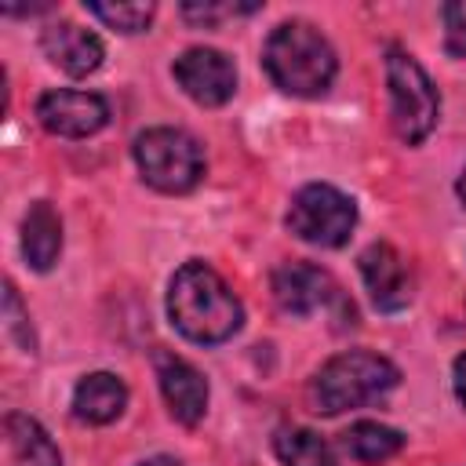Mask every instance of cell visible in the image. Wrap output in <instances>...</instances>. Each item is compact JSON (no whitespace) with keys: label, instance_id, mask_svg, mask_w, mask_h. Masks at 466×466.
<instances>
[{"label":"cell","instance_id":"obj_12","mask_svg":"<svg viewBox=\"0 0 466 466\" xmlns=\"http://www.w3.org/2000/svg\"><path fill=\"white\" fill-rule=\"evenodd\" d=\"M40 47L51 58V66H58L69 76H87L102 66V40L76 25V22H55L40 33Z\"/></svg>","mask_w":466,"mask_h":466},{"label":"cell","instance_id":"obj_7","mask_svg":"<svg viewBox=\"0 0 466 466\" xmlns=\"http://www.w3.org/2000/svg\"><path fill=\"white\" fill-rule=\"evenodd\" d=\"M269 284H273L277 306L291 317H309V313L331 309V306L353 313V306L342 299V288L331 280V273L313 262H284L273 269Z\"/></svg>","mask_w":466,"mask_h":466},{"label":"cell","instance_id":"obj_4","mask_svg":"<svg viewBox=\"0 0 466 466\" xmlns=\"http://www.w3.org/2000/svg\"><path fill=\"white\" fill-rule=\"evenodd\" d=\"M386 87H390V124L408 146H419L441 116V95L426 69L400 47L386 51Z\"/></svg>","mask_w":466,"mask_h":466},{"label":"cell","instance_id":"obj_5","mask_svg":"<svg viewBox=\"0 0 466 466\" xmlns=\"http://www.w3.org/2000/svg\"><path fill=\"white\" fill-rule=\"evenodd\" d=\"M135 164L160 193H189L204 175V153L182 127H149L135 138Z\"/></svg>","mask_w":466,"mask_h":466},{"label":"cell","instance_id":"obj_18","mask_svg":"<svg viewBox=\"0 0 466 466\" xmlns=\"http://www.w3.org/2000/svg\"><path fill=\"white\" fill-rule=\"evenodd\" d=\"M87 11L95 18H102L109 29L120 33H142L153 22V4H87Z\"/></svg>","mask_w":466,"mask_h":466},{"label":"cell","instance_id":"obj_11","mask_svg":"<svg viewBox=\"0 0 466 466\" xmlns=\"http://www.w3.org/2000/svg\"><path fill=\"white\" fill-rule=\"evenodd\" d=\"M157 379H160V393H164L171 415L182 426H197L204 419V408H208L204 375L175 353H157Z\"/></svg>","mask_w":466,"mask_h":466},{"label":"cell","instance_id":"obj_9","mask_svg":"<svg viewBox=\"0 0 466 466\" xmlns=\"http://www.w3.org/2000/svg\"><path fill=\"white\" fill-rule=\"evenodd\" d=\"M36 120L62 138H87L109 120V106L91 91H47L36 102Z\"/></svg>","mask_w":466,"mask_h":466},{"label":"cell","instance_id":"obj_3","mask_svg":"<svg viewBox=\"0 0 466 466\" xmlns=\"http://www.w3.org/2000/svg\"><path fill=\"white\" fill-rule=\"evenodd\" d=\"M397 382H400V371L393 360L368 350H350L320 364V371L309 382V404L320 415H342L350 408H364L386 397Z\"/></svg>","mask_w":466,"mask_h":466},{"label":"cell","instance_id":"obj_8","mask_svg":"<svg viewBox=\"0 0 466 466\" xmlns=\"http://www.w3.org/2000/svg\"><path fill=\"white\" fill-rule=\"evenodd\" d=\"M178 87L200 106H222L237 91V66L215 47H189L175 58Z\"/></svg>","mask_w":466,"mask_h":466},{"label":"cell","instance_id":"obj_16","mask_svg":"<svg viewBox=\"0 0 466 466\" xmlns=\"http://www.w3.org/2000/svg\"><path fill=\"white\" fill-rule=\"evenodd\" d=\"M339 444H342V451L350 455V459H357V462H382V459H390V455H397L400 448H404V437L397 433V430H390V426H382V422H353L342 437H339Z\"/></svg>","mask_w":466,"mask_h":466},{"label":"cell","instance_id":"obj_13","mask_svg":"<svg viewBox=\"0 0 466 466\" xmlns=\"http://www.w3.org/2000/svg\"><path fill=\"white\" fill-rule=\"evenodd\" d=\"M4 466H62V455L36 419L11 411L4 415Z\"/></svg>","mask_w":466,"mask_h":466},{"label":"cell","instance_id":"obj_20","mask_svg":"<svg viewBox=\"0 0 466 466\" xmlns=\"http://www.w3.org/2000/svg\"><path fill=\"white\" fill-rule=\"evenodd\" d=\"M444 44L455 58H466V0L444 4Z\"/></svg>","mask_w":466,"mask_h":466},{"label":"cell","instance_id":"obj_23","mask_svg":"<svg viewBox=\"0 0 466 466\" xmlns=\"http://www.w3.org/2000/svg\"><path fill=\"white\" fill-rule=\"evenodd\" d=\"M142 466H182L178 459H171V455H153V459H146Z\"/></svg>","mask_w":466,"mask_h":466},{"label":"cell","instance_id":"obj_24","mask_svg":"<svg viewBox=\"0 0 466 466\" xmlns=\"http://www.w3.org/2000/svg\"><path fill=\"white\" fill-rule=\"evenodd\" d=\"M455 193H459V200L466 204V167H462V175H459V182H455Z\"/></svg>","mask_w":466,"mask_h":466},{"label":"cell","instance_id":"obj_10","mask_svg":"<svg viewBox=\"0 0 466 466\" xmlns=\"http://www.w3.org/2000/svg\"><path fill=\"white\" fill-rule=\"evenodd\" d=\"M360 277L379 309L397 313L411 302V273L393 244H368L360 251Z\"/></svg>","mask_w":466,"mask_h":466},{"label":"cell","instance_id":"obj_22","mask_svg":"<svg viewBox=\"0 0 466 466\" xmlns=\"http://www.w3.org/2000/svg\"><path fill=\"white\" fill-rule=\"evenodd\" d=\"M451 382H455V397L466 404V353L455 357V368H451Z\"/></svg>","mask_w":466,"mask_h":466},{"label":"cell","instance_id":"obj_14","mask_svg":"<svg viewBox=\"0 0 466 466\" xmlns=\"http://www.w3.org/2000/svg\"><path fill=\"white\" fill-rule=\"evenodd\" d=\"M22 255L40 273H47L62 255V218L47 200L29 204L22 218Z\"/></svg>","mask_w":466,"mask_h":466},{"label":"cell","instance_id":"obj_17","mask_svg":"<svg viewBox=\"0 0 466 466\" xmlns=\"http://www.w3.org/2000/svg\"><path fill=\"white\" fill-rule=\"evenodd\" d=\"M273 451L284 466H335L331 448L320 433L306 430V426H284L273 437Z\"/></svg>","mask_w":466,"mask_h":466},{"label":"cell","instance_id":"obj_19","mask_svg":"<svg viewBox=\"0 0 466 466\" xmlns=\"http://www.w3.org/2000/svg\"><path fill=\"white\" fill-rule=\"evenodd\" d=\"M4 313H7V331H11V339L25 350V353H33V328H29V320H25V313H22V302H18V291H15V284H7L4 288Z\"/></svg>","mask_w":466,"mask_h":466},{"label":"cell","instance_id":"obj_21","mask_svg":"<svg viewBox=\"0 0 466 466\" xmlns=\"http://www.w3.org/2000/svg\"><path fill=\"white\" fill-rule=\"evenodd\" d=\"M258 11V4H186L182 15L189 22H200V25H218L222 18H233V15H251Z\"/></svg>","mask_w":466,"mask_h":466},{"label":"cell","instance_id":"obj_15","mask_svg":"<svg viewBox=\"0 0 466 466\" xmlns=\"http://www.w3.org/2000/svg\"><path fill=\"white\" fill-rule=\"evenodd\" d=\"M124 404H127V386L109 371H91L73 390V415L91 426L113 422L124 411Z\"/></svg>","mask_w":466,"mask_h":466},{"label":"cell","instance_id":"obj_1","mask_svg":"<svg viewBox=\"0 0 466 466\" xmlns=\"http://www.w3.org/2000/svg\"><path fill=\"white\" fill-rule=\"evenodd\" d=\"M167 317L193 342H226L244 324V306L208 262H186L167 288Z\"/></svg>","mask_w":466,"mask_h":466},{"label":"cell","instance_id":"obj_2","mask_svg":"<svg viewBox=\"0 0 466 466\" xmlns=\"http://www.w3.org/2000/svg\"><path fill=\"white\" fill-rule=\"evenodd\" d=\"M262 66L280 91L317 98L331 87L339 58L309 22H280L262 47Z\"/></svg>","mask_w":466,"mask_h":466},{"label":"cell","instance_id":"obj_6","mask_svg":"<svg viewBox=\"0 0 466 466\" xmlns=\"http://www.w3.org/2000/svg\"><path fill=\"white\" fill-rule=\"evenodd\" d=\"M357 226V204L328 182H309L291 197L288 229L317 248H342Z\"/></svg>","mask_w":466,"mask_h":466}]
</instances>
